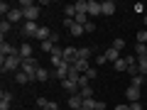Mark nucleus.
I'll return each instance as SVG.
<instances>
[{
  "label": "nucleus",
  "instance_id": "1",
  "mask_svg": "<svg viewBox=\"0 0 147 110\" xmlns=\"http://www.w3.org/2000/svg\"><path fill=\"white\" fill-rule=\"evenodd\" d=\"M0 71L3 73H12V71H22V59L20 54L17 56H7V59H0Z\"/></svg>",
  "mask_w": 147,
  "mask_h": 110
},
{
  "label": "nucleus",
  "instance_id": "2",
  "mask_svg": "<svg viewBox=\"0 0 147 110\" xmlns=\"http://www.w3.org/2000/svg\"><path fill=\"white\" fill-rule=\"evenodd\" d=\"M20 7H22V12H25V22H37V17H39V3L22 0Z\"/></svg>",
  "mask_w": 147,
  "mask_h": 110
},
{
  "label": "nucleus",
  "instance_id": "3",
  "mask_svg": "<svg viewBox=\"0 0 147 110\" xmlns=\"http://www.w3.org/2000/svg\"><path fill=\"white\" fill-rule=\"evenodd\" d=\"M37 68H39V64H37V59H34V56H32V59H22V71H25L32 81H34V73H37Z\"/></svg>",
  "mask_w": 147,
  "mask_h": 110
},
{
  "label": "nucleus",
  "instance_id": "4",
  "mask_svg": "<svg viewBox=\"0 0 147 110\" xmlns=\"http://www.w3.org/2000/svg\"><path fill=\"white\" fill-rule=\"evenodd\" d=\"M39 27L42 25H37V22H25V27H22V39H32V37H37V32H39Z\"/></svg>",
  "mask_w": 147,
  "mask_h": 110
},
{
  "label": "nucleus",
  "instance_id": "5",
  "mask_svg": "<svg viewBox=\"0 0 147 110\" xmlns=\"http://www.w3.org/2000/svg\"><path fill=\"white\" fill-rule=\"evenodd\" d=\"M7 56H17V49L3 39V42H0V59H7Z\"/></svg>",
  "mask_w": 147,
  "mask_h": 110
},
{
  "label": "nucleus",
  "instance_id": "6",
  "mask_svg": "<svg viewBox=\"0 0 147 110\" xmlns=\"http://www.w3.org/2000/svg\"><path fill=\"white\" fill-rule=\"evenodd\" d=\"M100 10H103L105 17H113V15H115V10H118L115 0H103V3H100Z\"/></svg>",
  "mask_w": 147,
  "mask_h": 110
},
{
  "label": "nucleus",
  "instance_id": "7",
  "mask_svg": "<svg viewBox=\"0 0 147 110\" xmlns=\"http://www.w3.org/2000/svg\"><path fill=\"white\" fill-rule=\"evenodd\" d=\"M81 110H105V105L96 98H84V108Z\"/></svg>",
  "mask_w": 147,
  "mask_h": 110
},
{
  "label": "nucleus",
  "instance_id": "8",
  "mask_svg": "<svg viewBox=\"0 0 147 110\" xmlns=\"http://www.w3.org/2000/svg\"><path fill=\"white\" fill-rule=\"evenodd\" d=\"M22 17H25V12H22V7H12V10L7 12V17H5V20L10 22V25H17V22H20Z\"/></svg>",
  "mask_w": 147,
  "mask_h": 110
},
{
  "label": "nucleus",
  "instance_id": "9",
  "mask_svg": "<svg viewBox=\"0 0 147 110\" xmlns=\"http://www.w3.org/2000/svg\"><path fill=\"white\" fill-rule=\"evenodd\" d=\"M140 95H142V88H135V86H127V91H125V98L130 100V103H140Z\"/></svg>",
  "mask_w": 147,
  "mask_h": 110
},
{
  "label": "nucleus",
  "instance_id": "10",
  "mask_svg": "<svg viewBox=\"0 0 147 110\" xmlns=\"http://www.w3.org/2000/svg\"><path fill=\"white\" fill-rule=\"evenodd\" d=\"M37 110H59V103L47 98H37Z\"/></svg>",
  "mask_w": 147,
  "mask_h": 110
},
{
  "label": "nucleus",
  "instance_id": "11",
  "mask_svg": "<svg viewBox=\"0 0 147 110\" xmlns=\"http://www.w3.org/2000/svg\"><path fill=\"white\" fill-rule=\"evenodd\" d=\"M66 105H69L71 110H81V108H84V98H81V93H76V95H69Z\"/></svg>",
  "mask_w": 147,
  "mask_h": 110
},
{
  "label": "nucleus",
  "instance_id": "12",
  "mask_svg": "<svg viewBox=\"0 0 147 110\" xmlns=\"http://www.w3.org/2000/svg\"><path fill=\"white\" fill-rule=\"evenodd\" d=\"M86 12H88V17H98V15H103V10H100V3H98V0H88V7H86Z\"/></svg>",
  "mask_w": 147,
  "mask_h": 110
},
{
  "label": "nucleus",
  "instance_id": "13",
  "mask_svg": "<svg viewBox=\"0 0 147 110\" xmlns=\"http://www.w3.org/2000/svg\"><path fill=\"white\" fill-rule=\"evenodd\" d=\"M12 103V93L10 91H0V110H10Z\"/></svg>",
  "mask_w": 147,
  "mask_h": 110
},
{
  "label": "nucleus",
  "instance_id": "14",
  "mask_svg": "<svg viewBox=\"0 0 147 110\" xmlns=\"http://www.w3.org/2000/svg\"><path fill=\"white\" fill-rule=\"evenodd\" d=\"M61 86H64V91H66V93L69 95H76V93H79V83H76V81H71V78H66V81H61Z\"/></svg>",
  "mask_w": 147,
  "mask_h": 110
},
{
  "label": "nucleus",
  "instance_id": "15",
  "mask_svg": "<svg viewBox=\"0 0 147 110\" xmlns=\"http://www.w3.org/2000/svg\"><path fill=\"white\" fill-rule=\"evenodd\" d=\"M71 68H74V71H79V73H86L91 68V61H86V59H76V61L71 64Z\"/></svg>",
  "mask_w": 147,
  "mask_h": 110
},
{
  "label": "nucleus",
  "instance_id": "16",
  "mask_svg": "<svg viewBox=\"0 0 147 110\" xmlns=\"http://www.w3.org/2000/svg\"><path fill=\"white\" fill-rule=\"evenodd\" d=\"M17 54H20V59H32V56H34V52H32V44L25 42L22 47H17Z\"/></svg>",
  "mask_w": 147,
  "mask_h": 110
},
{
  "label": "nucleus",
  "instance_id": "17",
  "mask_svg": "<svg viewBox=\"0 0 147 110\" xmlns=\"http://www.w3.org/2000/svg\"><path fill=\"white\" fill-rule=\"evenodd\" d=\"M49 76H52V71H49V68H44V66H39V68H37V73H34V81H39V83H47Z\"/></svg>",
  "mask_w": 147,
  "mask_h": 110
},
{
  "label": "nucleus",
  "instance_id": "18",
  "mask_svg": "<svg viewBox=\"0 0 147 110\" xmlns=\"http://www.w3.org/2000/svg\"><path fill=\"white\" fill-rule=\"evenodd\" d=\"M91 56H93V47H79L76 49V59H86L88 61Z\"/></svg>",
  "mask_w": 147,
  "mask_h": 110
},
{
  "label": "nucleus",
  "instance_id": "19",
  "mask_svg": "<svg viewBox=\"0 0 147 110\" xmlns=\"http://www.w3.org/2000/svg\"><path fill=\"white\" fill-rule=\"evenodd\" d=\"M103 54H105V59H108L110 64H115L118 59H120V52H118V49H113V47H108V49H105Z\"/></svg>",
  "mask_w": 147,
  "mask_h": 110
},
{
  "label": "nucleus",
  "instance_id": "20",
  "mask_svg": "<svg viewBox=\"0 0 147 110\" xmlns=\"http://www.w3.org/2000/svg\"><path fill=\"white\" fill-rule=\"evenodd\" d=\"M15 81H17V83H20V86H27V83H34V81H32V78H30V76H27L25 71H17V73H15Z\"/></svg>",
  "mask_w": 147,
  "mask_h": 110
},
{
  "label": "nucleus",
  "instance_id": "21",
  "mask_svg": "<svg viewBox=\"0 0 147 110\" xmlns=\"http://www.w3.org/2000/svg\"><path fill=\"white\" fill-rule=\"evenodd\" d=\"M76 5H74V3H69V5H64V17H66V20H74V17H76Z\"/></svg>",
  "mask_w": 147,
  "mask_h": 110
},
{
  "label": "nucleus",
  "instance_id": "22",
  "mask_svg": "<svg viewBox=\"0 0 147 110\" xmlns=\"http://www.w3.org/2000/svg\"><path fill=\"white\" fill-rule=\"evenodd\" d=\"M130 86H135V88H142V86H147V78L142 76V73H137V76H132V78H130Z\"/></svg>",
  "mask_w": 147,
  "mask_h": 110
},
{
  "label": "nucleus",
  "instance_id": "23",
  "mask_svg": "<svg viewBox=\"0 0 147 110\" xmlns=\"http://www.w3.org/2000/svg\"><path fill=\"white\" fill-rule=\"evenodd\" d=\"M135 56L137 59H147V44H135Z\"/></svg>",
  "mask_w": 147,
  "mask_h": 110
},
{
  "label": "nucleus",
  "instance_id": "24",
  "mask_svg": "<svg viewBox=\"0 0 147 110\" xmlns=\"http://www.w3.org/2000/svg\"><path fill=\"white\" fill-rule=\"evenodd\" d=\"M113 68H115V71H127V59H125V56H120L115 64H113Z\"/></svg>",
  "mask_w": 147,
  "mask_h": 110
},
{
  "label": "nucleus",
  "instance_id": "25",
  "mask_svg": "<svg viewBox=\"0 0 147 110\" xmlns=\"http://www.w3.org/2000/svg\"><path fill=\"white\" fill-rule=\"evenodd\" d=\"M110 47H113V49H118V52H123V49H125V39H123V37H115Z\"/></svg>",
  "mask_w": 147,
  "mask_h": 110
},
{
  "label": "nucleus",
  "instance_id": "26",
  "mask_svg": "<svg viewBox=\"0 0 147 110\" xmlns=\"http://www.w3.org/2000/svg\"><path fill=\"white\" fill-rule=\"evenodd\" d=\"M69 32H71V37H81V34H84V27H81V25H76V22H74V25L69 27Z\"/></svg>",
  "mask_w": 147,
  "mask_h": 110
},
{
  "label": "nucleus",
  "instance_id": "27",
  "mask_svg": "<svg viewBox=\"0 0 147 110\" xmlns=\"http://www.w3.org/2000/svg\"><path fill=\"white\" fill-rule=\"evenodd\" d=\"M12 10V5H10V3H5V0H3V3H0V15H3V20H5V17H7V12H10Z\"/></svg>",
  "mask_w": 147,
  "mask_h": 110
},
{
  "label": "nucleus",
  "instance_id": "28",
  "mask_svg": "<svg viewBox=\"0 0 147 110\" xmlns=\"http://www.w3.org/2000/svg\"><path fill=\"white\" fill-rule=\"evenodd\" d=\"M10 30H12V25H10L7 20H3V22H0V34H3V39H5V34H7Z\"/></svg>",
  "mask_w": 147,
  "mask_h": 110
},
{
  "label": "nucleus",
  "instance_id": "29",
  "mask_svg": "<svg viewBox=\"0 0 147 110\" xmlns=\"http://www.w3.org/2000/svg\"><path fill=\"white\" fill-rule=\"evenodd\" d=\"M79 93H81V98H93V86H86V88H81Z\"/></svg>",
  "mask_w": 147,
  "mask_h": 110
},
{
  "label": "nucleus",
  "instance_id": "30",
  "mask_svg": "<svg viewBox=\"0 0 147 110\" xmlns=\"http://www.w3.org/2000/svg\"><path fill=\"white\" fill-rule=\"evenodd\" d=\"M137 68L142 76H147V59H137Z\"/></svg>",
  "mask_w": 147,
  "mask_h": 110
},
{
  "label": "nucleus",
  "instance_id": "31",
  "mask_svg": "<svg viewBox=\"0 0 147 110\" xmlns=\"http://www.w3.org/2000/svg\"><path fill=\"white\" fill-rule=\"evenodd\" d=\"M93 61H96V66H103V64H108V59H105V54L100 52V54H96V59H93Z\"/></svg>",
  "mask_w": 147,
  "mask_h": 110
},
{
  "label": "nucleus",
  "instance_id": "32",
  "mask_svg": "<svg viewBox=\"0 0 147 110\" xmlns=\"http://www.w3.org/2000/svg\"><path fill=\"white\" fill-rule=\"evenodd\" d=\"M84 76H86V78H88V81H93V78H96V76H98V68H96V66H91V68H88V71H86V73H84Z\"/></svg>",
  "mask_w": 147,
  "mask_h": 110
},
{
  "label": "nucleus",
  "instance_id": "33",
  "mask_svg": "<svg viewBox=\"0 0 147 110\" xmlns=\"http://www.w3.org/2000/svg\"><path fill=\"white\" fill-rule=\"evenodd\" d=\"M137 44H147V30H140V32H137Z\"/></svg>",
  "mask_w": 147,
  "mask_h": 110
},
{
  "label": "nucleus",
  "instance_id": "34",
  "mask_svg": "<svg viewBox=\"0 0 147 110\" xmlns=\"http://www.w3.org/2000/svg\"><path fill=\"white\" fill-rule=\"evenodd\" d=\"M54 47H57L54 42H42V52H47V54H52V52H54Z\"/></svg>",
  "mask_w": 147,
  "mask_h": 110
},
{
  "label": "nucleus",
  "instance_id": "35",
  "mask_svg": "<svg viewBox=\"0 0 147 110\" xmlns=\"http://www.w3.org/2000/svg\"><path fill=\"white\" fill-rule=\"evenodd\" d=\"M96 30H98V25H96L93 20H88V25L84 27V32H88V34H91V32H96Z\"/></svg>",
  "mask_w": 147,
  "mask_h": 110
},
{
  "label": "nucleus",
  "instance_id": "36",
  "mask_svg": "<svg viewBox=\"0 0 147 110\" xmlns=\"http://www.w3.org/2000/svg\"><path fill=\"white\" fill-rule=\"evenodd\" d=\"M76 83H79V88H86V86H91V81L86 78V76H79V81H76Z\"/></svg>",
  "mask_w": 147,
  "mask_h": 110
},
{
  "label": "nucleus",
  "instance_id": "37",
  "mask_svg": "<svg viewBox=\"0 0 147 110\" xmlns=\"http://www.w3.org/2000/svg\"><path fill=\"white\" fill-rule=\"evenodd\" d=\"M132 10H135V12H142V10H145V5H142V3H135V5H132Z\"/></svg>",
  "mask_w": 147,
  "mask_h": 110
},
{
  "label": "nucleus",
  "instance_id": "38",
  "mask_svg": "<svg viewBox=\"0 0 147 110\" xmlns=\"http://www.w3.org/2000/svg\"><path fill=\"white\" fill-rule=\"evenodd\" d=\"M130 105V110H142V103H127Z\"/></svg>",
  "mask_w": 147,
  "mask_h": 110
},
{
  "label": "nucleus",
  "instance_id": "39",
  "mask_svg": "<svg viewBox=\"0 0 147 110\" xmlns=\"http://www.w3.org/2000/svg\"><path fill=\"white\" fill-rule=\"evenodd\" d=\"M113 110H130V105H115Z\"/></svg>",
  "mask_w": 147,
  "mask_h": 110
},
{
  "label": "nucleus",
  "instance_id": "40",
  "mask_svg": "<svg viewBox=\"0 0 147 110\" xmlns=\"http://www.w3.org/2000/svg\"><path fill=\"white\" fill-rule=\"evenodd\" d=\"M142 25H145V30H147V15H145V17H142Z\"/></svg>",
  "mask_w": 147,
  "mask_h": 110
},
{
  "label": "nucleus",
  "instance_id": "41",
  "mask_svg": "<svg viewBox=\"0 0 147 110\" xmlns=\"http://www.w3.org/2000/svg\"><path fill=\"white\" fill-rule=\"evenodd\" d=\"M145 93H147V86H145Z\"/></svg>",
  "mask_w": 147,
  "mask_h": 110
},
{
  "label": "nucleus",
  "instance_id": "42",
  "mask_svg": "<svg viewBox=\"0 0 147 110\" xmlns=\"http://www.w3.org/2000/svg\"><path fill=\"white\" fill-rule=\"evenodd\" d=\"M145 78H147V76H145Z\"/></svg>",
  "mask_w": 147,
  "mask_h": 110
}]
</instances>
